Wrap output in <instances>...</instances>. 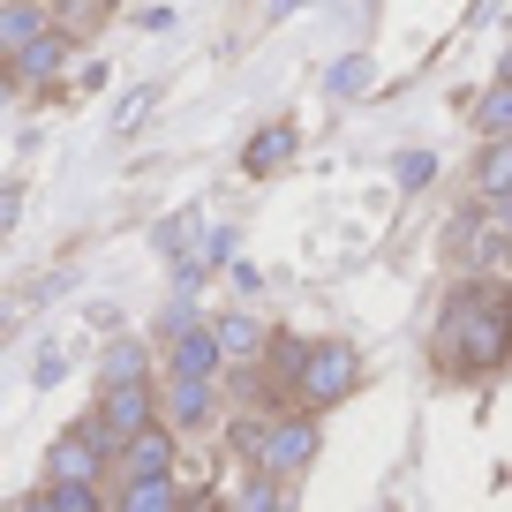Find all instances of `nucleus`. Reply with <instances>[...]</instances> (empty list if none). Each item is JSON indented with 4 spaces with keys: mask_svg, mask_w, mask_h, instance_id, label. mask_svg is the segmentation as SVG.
I'll return each mask as SVG.
<instances>
[{
    "mask_svg": "<svg viewBox=\"0 0 512 512\" xmlns=\"http://www.w3.org/2000/svg\"><path fill=\"white\" fill-rule=\"evenodd\" d=\"M113 460H121V475H128V482H166V475H174V430H144V437H128Z\"/></svg>",
    "mask_w": 512,
    "mask_h": 512,
    "instance_id": "6e6552de",
    "label": "nucleus"
},
{
    "mask_svg": "<svg viewBox=\"0 0 512 512\" xmlns=\"http://www.w3.org/2000/svg\"><path fill=\"white\" fill-rule=\"evenodd\" d=\"M211 347H219V362H249V354H264V324H256L249 309H226V317L211 324Z\"/></svg>",
    "mask_w": 512,
    "mask_h": 512,
    "instance_id": "f8f14e48",
    "label": "nucleus"
},
{
    "mask_svg": "<svg viewBox=\"0 0 512 512\" xmlns=\"http://www.w3.org/2000/svg\"><path fill=\"white\" fill-rule=\"evenodd\" d=\"M189 234H196V211H174L151 241H159V256H181V241H189Z\"/></svg>",
    "mask_w": 512,
    "mask_h": 512,
    "instance_id": "aec40b11",
    "label": "nucleus"
},
{
    "mask_svg": "<svg viewBox=\"0 0 512 512\" xmlns=\"http://www.w3.org/2000/svg\"><path fill=\"white\" fill-rule=\"evenodd\" d=\"M76 430H83V437H91V445L113 460L128 437L159 430V392H151V384H121V392H98V407L76 422Z\"/></svg>",
    "mask_w": 512,
    "mask_h": 512,
    "instance_id": "f03ea898",
    "label": "nucleus"
},
{
    "mask_svg": "<svg viewBox=\"0 0 512 512\" xmlns=\"http://www.w3.org/2000/svg\"><path fill=\"white\" fill-rule=\"evenodd\" d=\"M174 422V430H204L211 422V384H174L166 377V392H159V430Z\"/></svg>",
    "mask_w": 512,
    "mask_h": 512,
    "instance_id": "9d476101",
    "label": "nucleus"
},
{
    "mask_svg": "<svg viewBox=\"0 0 512 512\" xmlns=\"http://www.w3.org/2000/svg\"><path fill=\"white\" fill-rule=\"evenodd\" d=\"M8 332H16V302H0V339H8Z\"/></svg>",
    "mask_w": 512,
    "mask_h": 512,
    "instance_id": "b1692460",
    "label": "nucleus"
},
{
    "mask_svg": "<svg viewBox=\"0 0 512 512\" xmlns=\"http://www.w3.org/2000/svg\"><path fill=\"white\" fill-rule=\"evenodd\" d=\"M234 512H287V497H279V482H264V475H256L249 490L234 497Z\"/></svg>",
    "mask_w": 512,
    "mask_h": 512,
    "instance_id": "a211bd4d",
    "label": "nucleus"
},
{
    "mask_svg": "<svg viewBox=\"0 0 512 512\" xmlns=\"http://www.w3.org/2000/svg\"><path fill=\"white\" fill-rule=\"evenodd\" d=\"M8 98H16V76H8V61H0V106H8Z\"/></svg>",
    "mask_w": 512,
    "mask_h": 512,
    "instance_id": "393cba45",
    "label": "nucleus"
},
{
    "mask_svg": "<svg viewBox=\"0 0 512 512\" xmlns=\"http://www.w3.org/2000/svg\"><path fill=\"white\" fill-rule=\"evenodd\" d=\"M430 354H437V369H452V377H482V369H497L512 354V294L490 287V279L460 287L452 309L437 317Z\"/></svg>",
    "mask_w": 512,
    "mask_h": 512,
    "instance_id": "f257e3e1",
    "label": "nucleus"
},
{
    "mask_svg": "<svg viewBox=\"0 0 512 512\" xmlns=\"http://www.w3.org/2000/svg\"><path fill=\"white\" fill-rule=\"evenodd\" d=\"M98 475H106V452H98L83 430H61V437H53L46 482H83V490H98Z\"/></svg>",
    "mask_w": 512,
    "mask_h": 512,
    "instance_id": "423d86ee",
    "label": "nucleus"
},
{
    "mask_svg": "<svg viewBox=\"0 0 512 512\" xmlns=\"http://www.w3.org/2000/svg\"><path fill=\"white\" fill-rule=\"evenodd\" d=\"M505 91H512V53H505Z\"/></svg>",
    "mask_w": 512,
    "mask_h": 512,
    "instance_id": "cd10ccee",
    "label": "nucleus"
},
{
    "mask_svg": "<svg viewBox=\"0 0 512 512\" xmlns=\"http://www.w3.org/2000/svg\"><path fill=\"white\" fill-rule=\"evenodd\" d=\"M144 113H151V91H128V98H121V128H136Z\"/></svg>",
    "mask_w": 512,
    "mask_h": 512,
    "instance_id": "5701e85b",
    "label": "nucleus"
},
{
    "mask_svg": "<svg viewBox=\"0 0 512 512\" xmlns=\"http://www.w3.org/2000/svg\"><path fill=\"white\" fill-rule=\"evenodd\" d=\"M38 497H46L53 512H98V490H83V482H46Z\"/></svg>",
    "mask_w": 512,
    "mask_h": 512,
    "instance_id": "dca6fc26",
    "label": "nucleus"
},
{
    "mask_svg": "<svg viewBox=\"0 0 512 512\" xmlns=\"http://www.w3.org/2000/svg\"><path fill=\"white\" fill-rule=\"evenodd\" d=\"M272 8H279V16H294V8H302V0H272Z\"/></svg>",
    "mask_w": 512,
    "mask_h": 512,
    "instance_id": "bb28decb",
    "label": "nucleus"
},
{
    "mask_svg": "<svg viewBox=\"0 0 512 512\" xmlns=\"http://www.w3.org/2000/svg\"><path fill=\"white\" fill-rule=\"evenodd\" d=\"M400 181H407V189H415V181H430V151H407V159H400Z\"/></svg>",
    "mask_w": 512,
    "mask_h": 512,
    "instance_id": "4be33fe9",
    "label": "nucleus"
},
{
    "mask_svg": "<svg viewBox=\"0 0 512 512\" xmlns=\"http://www.w3.org/2000/svg\"><path fill=\"white\" fill-rule=\"evenodd\" d=\"M482 196H512V144H497L482 159Z\"/></svg>",
    "mask_w": 512,
    "mask_h": 512,
    "instance_id": "f3484780",
    "label": "nucleus"
},
{
    "mask_svg": "<svg viewBox=\"0 0 512 512\" xmlns=\"http://www.w3.org/2000/svg\"><path fill=\"white\" fill-rule=\"evenodd\" d=\"M121 384H151V347L144 339H106V347H98V392H121Z\"/></svg>",
    "mask_w": 512,
    "mask_h": 512,
    "instance_id": "1a4fd4ad",
    "label": "nucleus"
},
{
    "mask_svg": "<svg viewBox=\"0 0 512 512\" xmlns=\"http://www.w3.org/2000/svg\"><path fill=\"white\" fill-rule=\"evenodd\" d=\"M166 377H174V384H211V377H219V347H211V324H189V332L166 339Z\"/></svg>",
    "mask_w": 512,
    "mask_h": 512,
    "instance_id": "39448f33",
    "label": "nucleus"
},
{
    "mask_svg": "<svg viewBox=\"0 0 512 512\" xmlns=\"http://www.w3.org/2000/svg\"><path fill=\"white\" fill-rule=\"evenodd\" d=\"M317 460V415H279L264 422V452H256V475L264 482H287Z\"/></svg>",
    "mask_w": 512,
    "mask_h": 512,
    "instance_id": "20e7f679",
    "label": "nucleus"
},
{
    "mask_svg": "<svg viewBox=\"0 0 512 512\" xmlns=\"http://www.w3.org/2000/svg\"><path fill=\"white\" fill-rule=\"evenodd\" d=\"M234 452L256 460V452H264V422H234Z\"/></svg>",
    "mask_w": 512,
    "mask_h": 512,
    "instance_id": "412c9836",
    "label": "nucleus"
},
{
    "mask_svg": "<svg viewBox=\"0 0 512 512\" xmlns=\"http://www.w3.org/2000/svg\"><path fill=\"white\" fill-rule=\"evenodd\" d=\"M287 159H294V128H287V121L256 128L249 151H241V166H249V174H272V166H287Z\"/></svg>",
    "mask_w": 512,
    "mask_h": 512,
    "instance_id": "ddd939ff",
    "label": "nucleus"
},
{
    "mask_svg": "<svg viewBox=\"0 0 512 512\" xmlns=\"http://www.w3.org/2000/svg\"><path fill=\"white\" fill-rule=\"evenodd\" d=\"M354 347H339V339H324V347H302V369H294V392L309 400V415L317 407H339L354 392Z\"/></svg>",
    "mask_w": 512,
    "mask_h": 512,
    "instance_id": "7ed1b4c3",
    "label": "nucleus"
},
{
    "mask_svg": "<svg viewBox=\"0 0 512 512\" xmlns=\"http://www.w3.org/2000/svg\"><path fill=\"white\" fill-rule=\"evenodd\" d=\"M113 512H181V490H174V475L166 482H121Z\"/></svg>",
    "mask_w": 512,
    "mask_h": 512,
    "instance_id": "4468645a",
    "label": "nucleus"
},
{
    "mask_svg": "<svg viewBox=\"0 0 512 512\" xmlns=\"http://www.w3.org/2000/svg\"><path fill=\"white\" fill-rule=\"evenodd\" d=\"M68 53H76V46H68V31H61V23H53V31H38L31 46H23L16 61H8V76H16V91H23V83H53V76H61V68H68Z\"/></svg>",
    "mask_w": 512,
    "mask_h": 512,
    "instance_id": "0eeeda50",
    "label": "nucleus"
},
{
    "mask_svg": "<svg viewBox=\"0 0 512 512\" xmlns=\"http://www.w3.org/2000/svg\"><path fill=\"white\" fill-rule=\"evenodd\" d=\"M38 31H53V16L38 8V0H0V61H16Z\"/></svg>",
    "mask_w": 512,
    "mask_h": 512,
    "instance_id": "9b49d317",
    "label": "nucleus"
},
{
    "mask_svg": "<svg viewBox=\"0 0 512 512\" xmlns=\"http://www.w3.org/2000/svg\"><path fill=\"white\" fill-rule=\"evenodd\" d=\"M362 83H369V61H362V53H354V61H339L332 76H324V91H332V98H354V91H362Z\"/></svg>",
    "mask_w": 512,
    "mask_h": 512,
    "instance_id": "6ab92c4d",
    "label": "nucleus"
},
{
    "mask_svg": "<svg viewBox=\"0 0 512 512\" xmlns=\"http://www.w3.org/2000/svg\"><path fill=\"white\" fill-rule=\"evenodd\" d=\"M98 8H113V0H98Z\"/></svg>",
    "mask_w": 512,
    "mask_h": 512,
    "instance_id": "c85d7f7f",
    "label": "nucleus"
},
{
    "mask_svg": "<svg viewBox=\"0 0 512 512\" xmlns=\"http://www.w3.org/2000/svg\"><path fill=\"white\" fill-rule=\"evenodd\" d=\"M16 512H53V505H46V497H38V490H31V497H23V505H16Z\"/></svg>",
    "mask_w": 512,
    "mask_h": 512,
    "instance_id": "a878e982",
    "label": "nucleus"
},
{
    "mask_svg": "<svg viewBox=\"0 0 512 512\" xmlns=\"http://www.w3.org/2000/svg\"><path fill=\"white\" fill-rule=\"evenodd\" d=\"M475 121H482V136H497V144H512V91H505V83H497V91H482Z\"/></svg>",
    "mask_w": 512,
    "mask_h": 512,
    "instance_id": "2eb2a0df",
    "label": "nucleus"
}]
</instances>
